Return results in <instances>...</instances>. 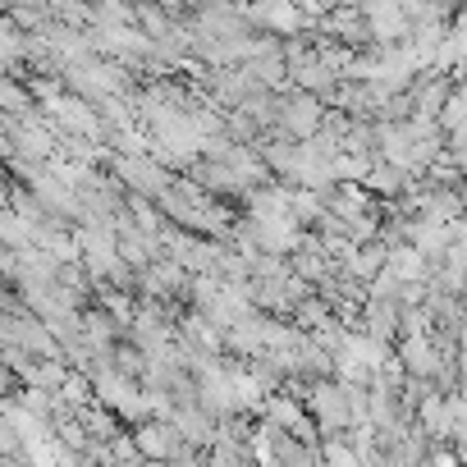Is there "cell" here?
<instances>
[{"label": "cell", "mask_w": 467, "mask_h": 467, "mask_svg": "<svg viewBox=\"0 0 467 467\" xmlns=\"http://www.w3.org/2000/svg\"><path fill=\"white\" fill-rule=\"evenodd\" d=\"M389 271L403 280V285H431V262L412 248V244H403V248H389Z\"/></svg>", "instance_id": "10"}, {"label": "cell", "mask_w": 467, "mask_h": 467, "mask_svg": "<svg viewBox=\"0 0 467 467\" xmlns=\"http://www.w3.org/2000/svg\"><path fill=\"white\" fill-rule=\"evenodd\" d=\"M0 453H5V458H24V431L10 417H0Z\"/></svg>", "instance_id": "20"}, {"label": "cell", "mask_w": 467, "mask_h": 467, "mask_svg": "<svg viewBox=\"0 0 467 467\" xmlns=\"http://www.w3.org/2000/svg\"><path fill=\"white\" fill-rule=\"evenodd\" d=\"M129 24H133V5H124V0L92 5V28H129Z\"/></svg>", "instance_id": "16"}, {"label": "cell", "mask_w": 467, "mask_h": 467, "mask_svg": "<svg viewBox=\"0 0 467 467\" xmlns=\"http://www.w3.org/2000/svg\"><path fill=\"white\" fill-rule=\"evenodd\" d=\"M47 330L56 335V344L69 353V348H78V344H88V330H83V312H60V317H51L47 321Z\"/></svg>", "instance_id": "14"}, {"label": "cell", "mask_w": 467, "mask_h": 467, "mask_svg": "<svg viewBox=\"0 0 467 467\" xmlns=\"http://www.w3.org/2000/svg\"><path fill=\"white\" fill-rule=\"evenodd\" d=\"M449 97H453V74H435V69L417 74L412 101H417V115H421V119H440L444 106H449Z\"/></svg>", "instance_id": "4"}, {"label": "cell", "mask_w": 467, "mask_h": 467, "mask_svg": "<svg viewBox=\"0 0 467 467\" xmlns=\"http://www.w3.org/2000/svg\"><path fill=\"white\" fill-rule=\"evenodd\" d=\"M399 358H403L408 376H417V380H435L440 367H444V358H440V348L431 344V335H421V339H403V344H399Z\"/></svg>", "instance_id": "5"}, {"label": "cell", "mask_w": 467, "mask_h": 467, "mask_svg": "<svg viewBox=\"0 0 467 467\" xmlns=\"http://www.w3.org/2000/svg\"><path fill=\"white\" fill-rule=\"evenodd\" d=\"M83 330H88V344L92 348H115V344H124V335H129V326H119L106 307H92V312H83Z\"/></svg>", "instance_id": "8"}, {"label": "cell", "mask_w": 467, "mask_h": 467, "mask_svg": "<svg viewBox=\"0 0 467 467\" xmlns=\"http://www.w3.org/2000/svg\"><path fill=\"white\" fill-rule=\"evenodd\" d=\"M307 412H312V421L321 426V440H335V435H348V431H353V412H348V399H344L339 380L312 385Z\"/></svg>", "instance_id": "2"}, {"label": "cell", "mask_w": 467, "mask_h": 467, "mask_svg": "<svg viewBox=\"0 0 467 467\" xmlns=\"http://www.w3.org/2000/svg\"><path fill=\"white\" fill-rule=\"evenodd\" d=\"M115 467H147V458H133V462H115Z\"/></svg>", "instance_id": "22"}, {"label": "cell", "mask_w": 467, "mask_h": 467, "mask_svg": "<svg viewBox=\"0 0 467 467\" xmlns=\"http://www.w3.org/2000/svg\"><path fill=\"white\" fill-rule=\"evenodd\" d=\"M147 467H170V462H147Z\"/></svg>", "instance_id": "23"}, {"label": "cell", "mask_w": 467, "mask_h": 467, "mask_svg": "<svg viewBox=\"0 0 467 467\" xmlns=\"http://www.w3.org/2000/svg\"><path fill=\"white\" fill-rule=\"evenodd\" d=\"M33 110H37V97L28 92V83L0 74V115H10V119H28Z\"/></svg>", "instance_id": "12"}, {"label": "cell", "mask_w": 467, "mask_h": 467, "mask_svg": "<svg viewBox=\"0 0 467 467\" xmlns=\"http://www.w3.org/2000/svg\"><path fill=\"white\" fill-rule=\"evenodd\" d=\"M0 344L5 348H24L42 362H65V348L56 344V335L47 330V321H37L33 312L24 317H0Z\"/></svg>", "instance_id": "1"}, {"label": "cell", "mask_w": 467, "mask_h": 467, "mask_svg": "<svg viewBox=\"0 0 467 467\" xmlns=\"http://www.w3.org/2000/svg\"><path fill=\"white\" fill-rule=\"evenodd\" d=\"M326 220V197L307 192V188H294V224L298 229H317Z\"/></svg>", "instance_id": "15"}, {"label": "cell", "mask_w": 467, "mask_h": 467, "mask_svg": "<svg viewBox=\"0 0 467 467\" xmlns=\"http://www.w3.org/2000/svg\"><path fill=\"white\" fill-rule=\"evenodd\" d=\"M371 298H376V303H394V307H399V298H403V280L385 266V271L371 280Z\"/></svg>", "instance_id": "19"}, {"label": "cell", "mask_w": 467, "mask_h": 467, "mask_svg": "<svg viewBox=\"0 0 467 467\" xmlns=\"http://www.w3.org/2000/svg\"><path fill=\"white\" fill-rule=\"evenodd\" d=\"M78 421L88 426V435H92V440H106V444H115V440L124 435V421H119V412H110V408H101V403L83 408V412H78Z\"/></svg>", "instance_id": "13"}, {"label": "cell", "mask_w": 467, "mask_h": 467, "mask_svg": "<svg viewBox=\"0 0 467 467\" xmlns=\"http://www.w3.org/2000/svg\"><path fill=\"white\" fill-rule=\"evenodd\" d=\"M362 188H367L376 202H399V197L412 188V174H403L399 165H385V161H380V165L367 174V183H362Z\"/></svg>", "instance_id": "7"}, {"label": "cell", "mask_w": 467, "mask_h": 467, "mask_svg": "<svg viewBox=\"0 0 467 467\" xmlns=\"http://www.w3.org/2000/svg\"><path fill=\"white\" fill-rule=\"evenodd\" d=\"M389 266V248L376 239V244H367V248H358L348 262H344V275H353V280H362V285H371L380 271Z\"/></svg>", "instance_id": "9"}, {"label": "cell", "mask_w": 467, "mask_h": 467, "mask_svg": "<svg viewBox=\"0 0 467 467\" xmlns=\"http://www.w3.org/2000/svg\"><path fill=\"white\" fill-rule=\"evenodd\" d=\"M417 426L431 435V444H453V403L444 394H431L417 408Z\"/></svg>", "instance_id": "6"}, {"label": "cell", "mask_w": 467, "mask_h": 467, "mask_svg": "<svg viewBox=\"0 0 467 467\" xmlns=\"http://www.w3.org/2000/svg\"><path fill=\"white\" fill-rule=\"evenodd\" d=\"M266 421H275L280 431H289L294 440H303V444H312V449H321V426L312 421V412H307V403L303 399H289V394H271L266 399V412H262Z\"/></svg>", "instance_id": "3"}, {"label": "cell", "mask_w": 467, "mask_h": 467, "mask_svg": "<svg viewBox=\"0 0 467 467\" xmlns=\"http://www.w3.org/2000/svg\"><path fill=\"white\" fill-rule=\"evenodd\" d=\"M376 165H380V161H362V156H348V151H344L330 170H335V183H367V174H371Z\"/></svg>", "instance_id": "17"}, {"label": "cell", "mask_w": 467, "mask_h": 467, "mask_svg": "<svg viewBox=\"0 0 467 467\" xmlns=\"http://www.w3.org/2000/svg\"><path fill=\"white\" fill-rule=\"evenodd\" d=\"M0 244H5V253H28V248H37V239H33V224L15 211V206H5L0 211Z\"/></svg>", "instance_id": "11"}, {"label": "cell", "mask_w": 467, "mask_h": 467, "mask_svg": "<svg viewBox=\"0 0 467 467\" xmlns=\"http://www.w3.org/2000/svg\"><path fill=\"white\" fill-rule=\"evenodd\" d=\"M449 156H453V165L467 174V129H458V133H449Z\"/></svg>", "instance_id": "21"}, {"label": "cell", "mask_w": 467, "mask_h": 467, "mask_svg": "<svg viewBox=\"0 0 467 467\" xmlns=\"http://www.w3.org/2000/svg\"><path fill=\"white\" fill-rule=\"evenodd\" d=\"M51 15H56L65 28H92V5H78V0H56Z\"/></svg>", "instance_id": "18"}]
</instances>
